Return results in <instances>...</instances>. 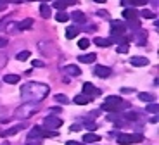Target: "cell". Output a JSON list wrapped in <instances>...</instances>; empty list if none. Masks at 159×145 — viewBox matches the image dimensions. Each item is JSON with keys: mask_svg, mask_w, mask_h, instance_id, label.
I'll list each match as a JSON object with an SVG mask.
<instances>
[{"mask_svg": "<svg viewBox=\"0 0 159 145\" xmlns=\"http://www.w3.org/2000/svg\"><path fill=\"white\" fill-rule=\"evenodd\" d=\"M48 92H50V88L38 81H30L21 86V95H23V98L26 102H35V104L42 102L48 95Z\"/></svg>", "mask_w": 159, "mask_h": 145, "instance_id": "6da1fadb", "label": "cell"}, {"mask_svg": "<svg viewBox=\"0 0 159 145\" xmlns=\"http://www.w3.org/2000/svg\"><path fill=\"white\" fill-rule=\"evenodd\" d=\"M36 112H38V104L28 102V104H24V106H21L19 109L14 112V116L19 118V119H28V118H31V116H35Z\"/></svg>", "mask_w": 159, "mask_h": 145, "instance_id": "7a4b0ae2", "label": "cell"}, {"mask_svg": "<svg viewBox=\"0 0 159 145\" xmlns=\"http://www.w3.org/2000/svg\"><path fill=\"white\" fill-rule=\"evenodd\" d=\"M95 59H97V55H95V54L78 55V61H80V62H83V64H92V62H95Z\"/></svg>", "mask_w": 159, "mask_h": 145, "instance_id": "7c38bea8", "label": "cell"}, {"mask_svg": "<svg viewBox=\"0 0 159 145\" xmlns=\"http://www.w3.org/2000/svg\"><path fill=\"white\" fill-rule=\"evenodd\" d=\"M40 14H42L43 19H48V17L52 16V11H50V7H48L47 4H42L40 5Z\"/></svg>", "mask_w": 159, "mask_h": 145, "instance_id": "ac0fdd59", "label": "cell"}, {"mask_svg": "<svg viewBox=\"0 0 159 145\" xmlns=\"http://www.w3.org/2000/svg\"><path fill=\"white\" fill-rule=\"evenodd\" d=\"M4 9H5V7H0V12H2V11H4Z\"/></svg>", "mask_w": 159, "mask_h": 145, "instance_id": "c3c4849f", "label": "cell"}, {"mask_svg": "<svg viewBox=\"0 0 159 145\" xmlns=\"http://www.w3.org/2000/svg\"><path fill=\"white\" fill-rule=\"evenodd\" d=\"M9 21H11V19H9V17H4V19L0 21V29H4V26H5V24H7V23H9Z\"/></svg>", "mask_w": 159, "mask_h": 145, "instance_id": "f35d334b", "label": "cell"}, {"mask_svg": "<svg viewBox=\"0 0 159 145\" xmlns=\"http://www.w3.org/2000/svg\"><path fill=\"white\" fill-rule=\"evenodd\" d=\"M125 26H126V28H131V29H135V31H139L140 28H142V26H140V21H139V19L128 21V24H125Z\"/></svg>", "mask_w": 159, "mask_h": 145, "instance_id": "d4e9b609", "label": "cell"}, {"mask_svg": "<svg viewBox=\"0 0 159 145\" xmlns=\"http://www.w3.org/2000/svg\"><path fill=\"white\" fill-rule=\"evenodd\" d=\"M130 64H131V66H137V67L147 66V64H149V59H147V57H131V59H130Z\"/></svg>", "mask_w": 159, "mask_h": 145, "instance_id": "8fae6325", "label": "cell"}, {"mask_svg": "<svg viewBox=\"0 0 159 145\" xmlns=\"http://www.w3.org/2000/svg\"><path fill=\"white\" fill-rule=\"evenodd\" d=\"M2 116H4V107H0V119H2Z\"/></svg>", "mask_w": 159, "mask_h": 145, "instance_id": "bcb514c9", "label": "cell"}, {"mask_svg": "<svg viewBox=\"0 0 159 145\" xmlns=\"http://www.w3.org/2000/svg\"><path fill=\"white\" fill-rule=\"evenodd\" d=\"M93 2H97V4H104V2H107V0H93Z\"/></svg>", "mask_w": 159, "mask_h": 145, "instance_id": "f6af8a7d", "label": "cell"}, {"mask_svg": "<svg viewBox=\"0 0 159 145\" xmlns=\"http://www.w3.org/2000/svg\"><path fill=\"white\" fill-rule=\"evenodd\" d=\"M121 104H123V98H121V97H107V98H106V102L102 104V111L116 112Z\"/></svg>", "mask_w": 159, "mask_h": 145, "instance_id": "277c9868", "label": "cell"}, {"mask_svg": "<svg viewBox=\"0 0 159 145\" xmlns=\"http://www.w3.org/2000/svg\"><path fill=\"white\" fill-rule=\"evenodd\" d=\"M125 118L130 119V121H137L139 119V114L137 112H125Z\"/></svg>", "mask_w": 159, "mask_h": 145, "instance_id": "d6a6232c", "label": "cell"}, {"mask_svg": "<svg viewBox=\"0 0 159 145\" xmlns=\"http://www.w3.org/2000/svg\"><path fill=\"white\" fill-rule=\"evenodd\" d=\"M66 145H80L78 142H75V140H69V142H66Z\"/></svg>", "mask_w": 159, "mask_h": 145, "instance_id": "7bdbcfd3", "label": "cell"}, {"mask_svg": "<svg viewBox=\"0 0 159 145\" xmlns=\"http://www.w3.org/2000/svg\"><path fill=\"white\" fill-rule=\"evenodd\" d=\"M42 131H43V128H38V126H35V128L31 129V131H30V135H28V138L30 140H31V138H42Z\"/></svg>", "mask_w": 159, "mask_h": 145, "instance_id": "ffe728a7", "label": "cell"}, {"mask_svg": "<svg viewBox=\"0 0 159 145\" xmlns=\"http://www.w3.org/2000/svg\"><path fill=\"white\" fill-rule=\"evenodd\" d=\"M69 17H71V19L75 21V23H80V24L87 21V17H85V14H83L81 11H76V12H73V14H71Z\"/></svg>", "mask_w": 159, "mask_h": 145, "instance_id": "5bb4252c", "label": "cell"}, {"mask_svg": "<svg viewBox=\"0 0 159 145\" xmlns=\"http://www.w3.org/2000/svg\"><path fill=\"white\" fill-rule=\"evenodd\" d=\"M93 43H95L97 47H109V45H111V42H109V40H106V38H95L93 40Z\"/></svg>", "mask_w": 159, "mask_h": 145, "instance_id": "484cf974", "label": "cell"}, {"mask_svg": "<svg viewBox=\"0 0 159 145\" xmlns=\"http://www.w3.org/2000/svg\"><path fill=\"white\" fill-rule=\"evenodd\" d=\"M128 48H130V47H128V43H121V45H118V52H119V54H126Z\"/></svg>", "mask_w": 159, "mask_h": 145, "instance_id": "e575fe53", "label": "cell"}, {"mask_svg": "<svg viewBox=\"0 0 159 145\" xmlns=\"http://www.w3.org/2000/svg\"><path fill=\"white\" fill-rule=\"evenodd\" d=\"M52 111V112H54V114H57V112H61V109H59V107H54V109H50Z\"/></svg>", "mask_w": 159, "mask_h": 145, "instance_id": "ee69618b", "label": "cell"}, {"mask_svg": "<svg viewBox=\"0 0 159 145\" xmlns=\"http://www.w3.org/2000/svg\"><path fill=\"white\" fill-rule=\"evenodd\" d=\"M28 57H30V52H28V50H23V52H19V54L16 55L17 61H26Z\"/></svg>", "mask_w": 159, "mask_h": 145, "instance_id": "4dcf8cb0", "label": "cell"}, {"mask_svg": "<svg viewBox=\"0 0 159 145\" xmlns=\"http://www.w3.org/2000/svg\"><path fill=\"white\" fill-rule=\"evenodd\" d=\"M90 100H92V97H88V95H85V93L75 97V104H78V106H85V104H88Z\"/></svg>", "mask_w": 159, "mask_h": 145, "instance_id": "2e32d148", "label": "cell"}, {"mask_svg": "<svg viewBox=\"0 0 159 145\" xmlns=\"http://www.w3.org/2000/svg\"><path fill=\"white\" fill-rule=\"evenodd\" d=\"M56 100L59 104H68L69 100H68V97H66V95H62V93H59V95H56Z\"/></svg>", "mask_w": 159, "mask_h": 145, "instance_id": "836d02e7", "label": "cell"}, {"mask_svg": "<svg viewBox=\"0 0 159 145\" xmlns=\"http://www.w3.org/2000/svg\"><path fill=\"white\" fill-rule=\"evenodd\" d=\"M133 38H135V42H137V45H145V35H135L133 36Z\"/></svg>", "mask_w": 159, "mask_h": 145, "instance_id": "1f68e13d", "label": "cell"}, {"mask_svg": "<svg viewBox=\"0 0 159 145\" xmlns=\"http://www.w3.org/2000/svg\"><path fill=\"white\" fill-rule=\"evenodd\" d=\"M52 5H54V9H57V11H64V9L68 7V4H66L64 0H56Z\"/></svg>", "mask_w": 159, "mask_h": 145, "instance_id": "4316f807", "label": "cell"}, {"mask_svg": "<svg viewBox=\"0 0 159 145\" xmlns=\"http://www.w3.org/2000/svg\"><path fill=\"white\" fill-rule=\"evenodd\" d=\"M83 93L88 97H93V95H100V90L95 88L92 83H83Z\"/></svg>", "mask_w": 159, "mask_h": 145, "instance_id": "ba28073f", "label": "cell"}, {"mask_svg": "<svg viewBox=\"0 0 159 145\" xmlns=\"http://www.w3.org/2000/svg\"><path fill=\"white\" fill-rule=\"evenodd\" d=\"M62 125H64L62 119L57 118V116H52V114L43 119V128L45 129H57V128H61Z\"/></svg>", "mask_w": 159, "mask_h": 145, "instance_id": "5b68a950", "label": "cell"}, {"mask_svg": "<svg viewBox=\"0 0 159 145\" xmlns=\"http://www.w3.org/2000/svg\"><path fill=\"white\" fill-rule=\"evenodd\" d=\"M93 73H95V75L99 76V78H107V76L111 75V69H109L107 66H95Z\"/></svg>", "mask_w": 159, "mask_h": 145, "instance_id": "9c48e42d", "label": "cell"}, {"mask_svg": "<svg viewBox=\"0 0 159 145\" xmlns=\"http://www.w3.org/2000/svg\"><path fill=\"white\" fill-rule=\"evenodd\" d=\"M97 14H99L100 17H106V16H107V12H106V11H99V12H97Z\"/></svg>", "mask_w": 159, "mask_h": 145, "instance_id": "60d3db41", "label": "cell"}, {"mask_svg": "<svg viewBox=\"0 0 159 145\" xmlns=\"http://www.w3.org/2000/svg\"><path fill=\"white\" fill-rule=\"evenodd\" d=\"M81 126H83V125H73L71 126V131H78V129H81Z\"/></svg>", "mask_w": 159, "mask_h": 145, "instance_id": "ab89813d", "label": "cell"}, {"mask_svg": "<svg viewBox=\"0 0 159 145\" xmlns=\"http://www.w3.org/2000/svg\"><path fill=\"white\" fill-rule=\"evenodd\" d=\"M139 14H142V17H145V19H156V14L152 11H142V12H139Z\"/></svg>", "mask_w": 159, "mask_h": 145, "instance_id": "f1b7e54d", "label": "cell"}, {"mask_svg": "<svg viewBox=\"0 0 159 145\" xmlns=\"http://www.w3.org/2000/svg\"><path fill=\"white\" fill-rule=\"evenodd\" d=\"M85 126H87L90 131H93V129H97V126H99V125H95V121H87V123H85Z\"/></svg>", "mask_w": 159, "mask_h": 145, "instance_id": "d590c367", "label": "cell"}, {"mask_svg": "<svg viewBox=\"0 0 159 145\" xmlns=\"http://www.w3.org/2000/svg\"><path fill=\"white\" fill-rule=\"evenodd\" d=\"M19 79H21V78H19L17 75H5V76H4V81L9 83V85H14V83H17Z\"/></svg>", "mask_w": 159, "mask_h": 145, "instance_id": "44dd1931", "label": "cell"}, {"mask_svg": "<svg viewBox=\"0 0 159 145\" xmlns=\"http://www.w3.org/2000/svg\"><path fill=\"white\" fill-rule=\"evenodd\" d=\"M123 17H125L126 21L137 19V17H139V12H137L135 7H133V9H125V11H123Z\"/></svg>", "mask_w": 159, "mask_h": 145, "instance_id": "30bf717a", "label": "cell"}, {"mask_svg": "<svg viewBox=\"0 0 159 145\" xmlns=\"http://www.w3.org/2000/svg\"><path fill=\"white\" fill-rule=\"evenodd\" d=\"M100 140V137L99 135H95V133H87L83 137V142L85 143H97V142Z\"/></svg>", "mask_w": 159, "mask_h": 145, "instance_id": "e0dca14e", "label": "cell"}, {"mask_svg": "<svg viewBox=\"0 0 159 145\" xmlns=\"http://www.w3.org/2000/svg\"><path fill=\"white\" fill-rule=\"evenodd\" d=\"M24 128H26V125H17V126H12V128L5 129V131H0V137H2V138H9V137H12V135L19 133L21 129H24Z\"/></svg>", "mask_w": 159, "mask_h": 145, "instance_id": "52a82bcc", "label": "cell"}, {"mask_svg": "<svg viewBox=\"0 0 159 145\" xmlns=\"http://www.w3.org/2000/svg\"><path fill=\"white\" fill-rule=\"evenodd\" d=\"M31 26H33V19H24V21H21V23L17 24V29L24 31V29H30Z\"/></svg>", "mask_w": 159, "mask_h": 145, "instance_id": "d6986e66", "label": "cell"}, {"mask_svg": "<svg viewBox=\"0 0 159 145\" xmlns=\"http://www.w3.org/2000/svg\"><path fill=\"white\" fill-rule=\"evenodd\" d=\"M66 73L69 76H80L81 75V69L78 66H75V64H69V66H66Z\"/></svg>", "mask_w": 159, "mask_h": 145, "instance_id": "9a60e30c", "label": "cell"}, {"mask_svg": "<svg viewBox=\"0 0 159 145\" xmlns=\"http://www.w3.org/2000/svg\"><path fill=\"white\" fill-rule=\"evenodd\" d=\"M125 31H126L125 23H121V21H112V23H111V33H112V36L123 35Z\"/></svg>", "mask_w": 159, "mask_h": 145, "instance_id": "8992f818", "label": "cell"}, {"mask_svg": "<svg viewBox=\"0 0 159 145\" xmlns=\"http://www.w3.org/2000/svg\"><path fill=\"white\" fill-rule=\"evenodd\" d=\"M2 145H11V143H9V142H4V143H2Z\"/></svg>", "mask_w": 159, "mask_h": 145, "instance_id": "7dc6e473", "label": "cell"}, {"mask_svg": "<svg viewBox=\"0 0 159 145\" xmlns=\"http://www.w3.org/2000/svg\"><path fill=\"white\" fill-rule=\"evenodd\" d=\"M78 33H80V28H78V26H69V28H66V38H68V40L76 38V36H78Z\"/></svg>", "mask_w": 159, "mask_h": 145, "instance_id": "4fadbf2b", "label": "cell"}, {"mask_svg": "<svg viewBox=\"0 0 159 145\" xmlns=\"http://www.w3.org/2000/svg\"><path fill=\"white\" fill-rule=\"evenodd\" d=\"M139 98L140 100H143V102H154V95L152 93H147V92H142V93L139 95Z\"/></svg>", "mask_w": 159, "mask_h": 145, "instance_id": "cb8c5ba5", "label": "cell"}, {"mask_svg": "<svg viewBox=\"0 0 159 145\" xmlns=\"http://www.w3.org/2000/svg\"><path fill=\"white\" fill-rule=\"evenodd\" d=\"M78 47L81 48V50H87V48L90 47V40H88V38H81L78 42Z\"/></svg>", "mask_w": 159, "mask_h": 145, "instance_id": "83f0119b", "label": "cell"}, {"mask_svg": "<svg viewBox=\"0 0 159 145\" xmlns=\"http://www.w3.org/2000/svg\"><path fill=\"white\" fill-rule=\"evenodd\" d=\"M157 109H159V107H157V104H156V102H149L147 104V109H145V111H147V112H151V114H156V112H157Z\"/></svg>", "mask_w": 159, "mask_h": 145, "instance_id": "f546056e", "label": "cell"}, {"mask_svg": "<svg viewBox=\"0 0 159 145\" xmlns=\"http://www.w3.org/2000/svg\"><path fill=\"white\" fill-rule=\"evenodd\" d=\"M123 4H130L133 7H142V5L147 4V0H123Z\"/></svg>", "mask_w": 159, "mask_h": 145, "instance_id": "603a6c76", "label": "cell"}, {"mask_svg": "<svg viewBox=\"0 0 159 145\" xmlns=\"http://www.w3.org/2000/svg\"><path fill=\"white\" fill-rule=\"evenodd\" d=\"M7 47V38H4V36H0V48Z\"/></svg>", "mask_w": 159, "mask_h": 145, "instance_id": "74e56055", "label": "cell"}, {"mask_svg": "<svg viewBox=\"0 0 159 145\" xmlns=\"http://www.w3.org/2000/svg\"><path fill=\"white\" fill-rule=\"evenodd\" d=\"M64 2H66L68 5H75L76 4V0H64Z\"/></svg>", "mask_w": 159, "mask_h": 145, "instance_id": "b9f144b4", "label": "cell"}, {"mask_svg": "<svg viewBox=\"0 0 159 145\" xmlns=\"http://www.w3.org/2000/svg\"><path fill=\"white\" fill-rule=\"evenodd\" d=\"M43 66H45V64L42 62V61H38V59L33 61V67H43Z\"/></svg>", "mask_w": 159, "mask_h": 145, "instance_id": "8d00e7d4", "label": "cell"}, {"mask_svg": "<svg viewBox=\"0 0 159 145\" xmlns=\"http://www.w3.org/2000/svg\"><path fill=\"white\" fill-rule=\"evenodd\" d=\"M140 142H143V135L140 133H121L118 137V143L119 145H131V143H140Z\"/></svg>", "mask_w": 159, "mask_h": 145, "instance_id": "3957f363", "label": "cell"}, {"mask_svg": "<svg viewBox=\"0 0 159 145\" xmlns=\"http://www.w3.org/2000/svg\"><path fill=\"white\" fill-rule=\"evenodd\" d=\"M68 19H69V14H68V12L59 11V12L56 14V21H59V23H66Z\"/></svg>", "mask_w": 159, "mask_h": 145, "instance_id": "7402d4cb", "label": "cell"}]
</instances>
